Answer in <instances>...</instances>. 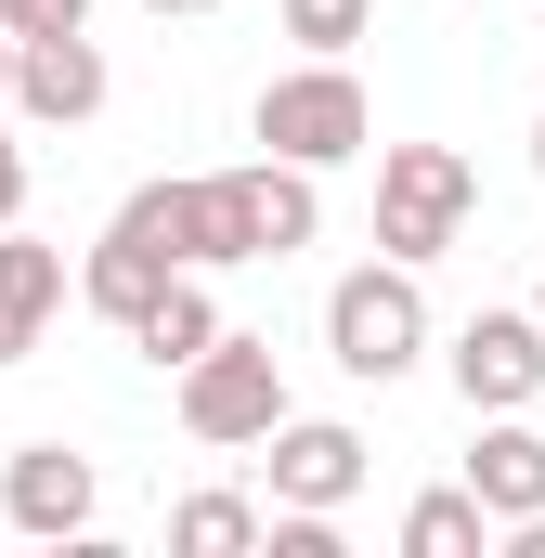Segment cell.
<instances>
[{"label":"cell","mask_w":545,"mask_h":558,"mask_svg":"<svg viewBox=\"0 0 545 558\" xmlns=\"http://www.w3.org/2000/svg\"><path fill=\"white\" fill-rule=\"evenodd\" d=\"M533 169H545V118H533Z\"/></svg>","instance_id":"obj_21"},{"label":"cell","mask_w":545,"mask_h":558,"mask_svg":"<svg viewBox=\"0 0 545 558\" xmlns=\"http://www.w3.org/2000/svg\"><path fill=\"white\" fill-rule=\"evenodd\" d=\"M65 312V247H39L26 221H0V364H26Z\"/></svg>","instance_id":"obj_12"},{"label":"cell","mask_w":545,"mask_h":558,"mask_svg":"<svg viewBox=\"0 0 545 558\" xmlns=\"http://www.w3.org/2000/svg\"><path fill=\"white\" fill-rule=\"evenodd\" d=\"M403 558H494V520H481V494H468V481L415 494V507H403Z\"/></svg>","instance_id":"obj_14"},{"label":"cell","mask_w":545,"mask_h":558,"mask_svg":"<svg viewBox=\"0 0 545 558\" xmlns=\"http://www.w3.org/2000/svg\"><path fill=\"white\" fill-rule=\"evenodd\" d=\"M441 364H455V403L468 416H533L545 403V325L533 312H468Z\"/></svg>","instance_id":"obj_7"},{"label":"cell","mask_w":545,"mask_h":558,"mask_svg":"<svg viewBox=\"0 0 545 558\" xmlns=\"http://www.w3.org/2000/svg\"><path fill=\"white\" fill-rule=\"evenodd\" d=\"M0 26H13V39H39V26H92V0H0Z\"/></svg>","instance_id":"obj_17"},{"label":"cell","mask_w":545,"mask_h":558,"mask_svg":"<svg viewBox=\"0 0 545 558\" xmlns=\"http://www.w3.org/2000/svg\"><path fill=\"white\" fill-rule=\"evenodd\" d=\"M272 416H286V364H272V338L221 325V338H208V351L182 364V428H195L208 454H247Z\"/></svg>","instance_id":"obj_5"},{"label":"cell","mask_w":545,"mask_h":558,"mask_svg":"<svg viewBox=\"0 0 545 558\" xmlns=\"http://www.w3.org/2000/svg\"><path fill=\"white\" fill-rule=\"evenodd\" d=\"M377 156V260H441V247H468V221H481V169L455 156V143H364Z\"/></svg>","instance_id":"obj_4"},{"label":"cell","mask_w":545,"mask_h":558,"mask_svg":"<svg viewBox=\"0 0 545 558\" xmlns=\"http://www.w3.org/2000/svg\"><path fill=\"white\" fill-rule=\"evenodd\" d=\"M247 454H261L272 507H351L364 494V428L351 416H272Z\"/></svg>","instance_id":"obj_9"},{"label":"cell","mask_w":545,"mask_h":558,"mask_svg":"<svg viewBox=\"0 0 545 558\" xmlns=\"http://www.w3.org/2000/svg\"><path fill=\"white\" fill-rule=\"evenodd\" d=\"M468 494H481L494 533H507V520H545V428L533 416H481V441H468Z\"/></svg>","instance_id":"obj_11"},{"label":"cell","mask_w":545,"mask_h":558,"mask_svg":"<svg viewBox=\"0 0 545 558\" xmlns=\"http://www.w3.org/2000/svg\"><path fill=\"white\" fill-rule=\"evenodd\" d=\"M156 13H182V26H195V13H221V0H156Z\"/></svg>","instance_id":"obj_19"},{"label":"cell","mask_w":545,"mask_h":558,"mask_svg":"<svg viewBox=\"0 0 545 558\" xmlns=\"http://www.w3.org/2000/svg\"><path fill=\"white\" fill-rule=\"evenodd\" d=\"M533 325H545V286H533Z\"/></svg>","instance_id":"obj_22"},{"label":"cell","mask_w":545,"mask_h":558,"mask_svg":"<svg viewBox=\"0 0 545 558\" xmlns=\"http://www.w3.org/2000/svg\"><path fill=\"white\" fill-rule=\"evenodd\" d=\"M143 221L169 234L182 274H234V260H299L325 234V182L286 169V156H247V169H195V182H143Z\"/></svg>","instance_id":"obj_1"},{"label":"cell","mask_w":545,"mask_h":558,"mask_svg":"<svg viewBox=\"0 0 545 558\" xmlns=\"http://www.w3.org/2000/svg\"><path fill=\"white\" fill-rule=\"evenodd\" d=\"M325 364L364 377V390H390V377L428 364V286H415V260H351L325 286Z\"/></svg>","instance_id":"obj_3"},{"label":"cell","mask_w":545,"mask_h":558,"mask_svg":"<svg viewBox=\"0 0 545 558\" xmlns=\"http://www.w3.org/2000/svg\"><path fill=\"white\" fill-rule=\"evenodd\" d=\"M272 26H286L299 52H351V39L377 26V0H272Z\"/></svg>","instance_id":"obj_16"},{"label":"cell","mask_w":545,"mask_h":558,"mask_svg":"<svg viewBox=\"0 0 545 558\" xmlns=\"http://www.w3.org/2000/svg\"><path fill=\"white\" fill-rule=\"evenodd\" d=\"M105 92H118V65H105V39L92 26H39V39H13V118L26 131H78V118H105Z\"/></svg>","instance_id":"obj_6"},{"label":"cell","mask_w":545,"mask_h":558,"mask_svg":"<svg viewBox=\"0 0 545 558\" xmlns=\"http://www.w3.org/2000/svg\"><path fill=\"white\" fill-rule=\"evenodd\" d=\"M169 274H182V260H169V234H156L143 208H118V221L92 234V260H78V299H92V312L131 338V325H143V299H156Z\"/></svg>","instance_id":"obj_10"},{"label":"cell","mask_w":545,"mask_h":558,"mask_svg":"<svg viewBox=\"0 0 545 558\" xmlns=\"http://www.w3.org/2000/svg\"><path fill=\"white\" fill-rule=\"evenodd\" d=\"M92 507H105L92 454H65V441H13V454H0V533H26V546H78Z\"/></svg>","instance_id":"obj_8"},{"label":"cell","mask_w":545,"mask_h":558,"mask_svg":"<svg viewBox=\"0 0 545 558\" xmlns=\"http://www.w3.org/2000/svg\"><path fill=\"white\" fill-rule=\"evenodd\" d=\"M0 221H26V143H13V118H0Z\"/></svg>","instance_id":"obj_18"},{"label":"cell","mask_w":545,"mask_h":558,"mask_svg":"<svg viewBox=\"0 0 545 558\" xmlns=\"http://www.w3.org/2000/svg\"><path fill=\"white\" fill-rule=\"evenodd\" d=\"M0 92H13V26H0Z\"/></svg>","instance_id":"obj_20"},{"label":"cell","mask_w":545,"mask_h":558,"mask_svg":"<svg viewBox=\"0 0 545 558\" xmlns=\"http://www.w3.org/2000/svg\"><path fill=\"white\" fill-rule=\"evenodd\" d=\"M208 338H221V299H208V274H169L156 299H143V325H131V351L156 364V377H182Z\"/></svg>","instance_id":"obj_13"},{"label":"cell","mask_w":545,"mask_h":558,"mask_svg":"<svg viewBox=\"0 0 545 558\" xmlns=\"http://www.w3.org/2000/svg\"><path fill=\"white\" fill-rule=\"evenodd\" d=\"M169 546L182 558H247L261 546V507H247V494H182V507H169Z\"/></svg>","instance_id":"obj_15"},{"label":"cell","mask_w":545,"mask_h":558,"mask_svg":"<svg viewBox=\"0 0 545 558\" xmlns=\"http://www.w3.org/2000/svg\"><path fill=\"white\" fill-rule=\"evenodd\" d=\"M247 131H261V156H286V169H351L364 143H377V105H364V78H351V52H299L286 78H261V105H247Z\"/></svg>","instance_id":"obj_2"}]
</instances>
